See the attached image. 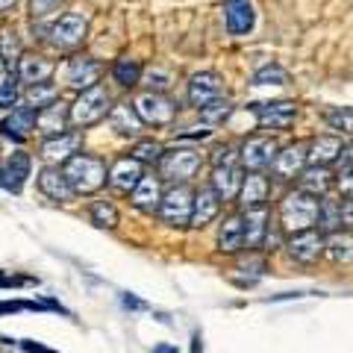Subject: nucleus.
Segmentation results:
<instances>
[{"mask_svg": "<svg viewBox=\"0 0 353 353\" xmlns=\"http://www.w3.org/2000/svg\"><path fill=\"white\" fill-rule=\"evenodd\" d=\"M318 201L321 197L309 194L303 189L289 192L280 201V227L285 233H301V230H309L318 224Z\"/></svg>", "mask_w": 353, "mask_h": 353, "instance_id": "nucleus-1", "label": "nucleus"}, {"mask_svg": "<svg viewBox=\"0 0 353 353\" xmlns=\"http://www.w3.org/2000/svg\"><path fill=\"white\" fill-rule=\"evenodd\" d=\"M62 171H65V176H68V183L74 185L77 194L101 192L106 185V176H109L103 159L88 157V153H74V157L62 165Z\"/></svg>", "mask_w": 353, "mask_h": 353, "instance_id": "nucleus-2", "label": "nucleus"}, {"mask_svg": "<svg viewBox=\"0 0 353 353\" xmlns=\"http://www.w3.org/2000/svg\"><path fill=\"white\" fill-rule=\"evenodd\" d=\"M112 109V97L103 85H92V88H83L80 97L71 103V124L74 127H94L97 121H103Z\"/></svg>", "mask_w": 353, "mask_h": 353, "instance_id": "nucleus-3", "label": "nucleus"}, {"mask_svg": "<svg viewBox=\"0 0 353 353\" xmlns=\"http://www.w3.org/2000/svg\"><path fill=\"white\" fill-rule=\"evenodd\" d=\"M192 203H194V192L185 183L171 185L168 192H162V201L157 215L162 224L168 227H189L192 224Z\"/></svg>", "mask_w": 353, "mask_h": 353, "instance_id": "nucleus-4", "label": "nucleus"}, {"mask_svg": "<svg viewBox=\"0 0 353 353\" xmlns=\"http://www.w3.org/2000/svg\"><path fill=\"white\" fill-rule=\"evenodd\" d=\"M203 157L197 153L194 148H174V150H165L162 159H159V174L162 180H171V183H185L201 171Z\"/></svg>", "mask_w": 353, "mask_h": 353, "instance_id": "nucleus-5", "label": "nucleus"}, {"mask_svg": "<svg viewBox=\"0 0 353 353\" xmlns=\"http://www.w3.org/2000/svg\"><path fill=\"white\" fill-rule=\"evenodd\" d=\"M136 112L145 127H171L176 118V103L165 92H145L136 97Z\"/></svg>", "mask_w": 353, "mask_h": 353, "instance_id": "nucleus-6", "label": "nucleus"}, {"mask_svg": "<svg viewBox=\"0 0 353 353\" xmlns=\"http://www.w3.org/2000/svg\"><path fill=\"white\" fill-rule=\"evenodd\" d=\"M88 32V18L80 12H65L57 24L50 27V44L59 50H71L77 44H83Z\"/></svg>", "mask_w": 353, "mask_h": 353, "instance_id": "nucleus-7", "label": "nucleus"}, {"mask_svg": "<svg viewBox=\"0 0 353 353\" xmlns=\"http://www.w3.org/2000/svg\"><path fill=\"white\" fill-rule=\"evenodd\" d=\"M285 248H289L292 259L303 262V265H312V262H318V259L324 256L327 236L318 233L315 227H309V230H301V233H292L289 241H285Z\"/></svg>", "mask_w": 353, "mask_h": 353, "instance_id": "nucleus-8", "label": "nucleus"}, {"mask_svg": "<svg viewBox=\"0 0 353 353\" xmlns=\"http://www.w3.org/2000/svg\"><path fill=\"white\" fill-rule=\"evenodd\" d=\"M39 192L53 203H71L77 197L74 185L68 183V176H65L59 165H44L39 171Z\"/></svg>", "mask_w": 353, "mask_h": 353, "instance_id": "nucleus-9", "label": "nucleus"}, {"mask_svg": "<svg viewBox=\"0 0 353 353\" xmlns=\"http://www.w3.org/2000/svg\"><path fill=\"white\" fill-rule=\"evenodd\" d=\"M185 97H189V103L194 109H201L206 103L218 101V97H224V83H221V77L215 71H201V74H192L189 80V88H185Z\"/></svg>", "mask_w": 353, "mask_h": 353, "instance_id": "nucleus-10", "label": "nucleus"}, {"mask_svg": "<svg viewBox=\"0 0 353 353\" xmlns=\"http://www.w3.org/2000/svg\"><path fill=\"white\" fill-rule=\"evenodd\" d=\"M306 165H309V145H303V141H294V145L277 150L271 168H274V174H277L280 180H294V176L306 168Z\"/></svg>", "mask_w": 353, "mask_h": 353, "instance_id": "nucleus-11", "label": "nucleus"}, {"mask_svg": "<svg viewBox=\"0 0 353 353\" xmlns=\"http://www.w3.org/2000/svg\"><path fill=\"white\" fill-rule=\"evenodd\" d=\"M277 145H274L271 139H265V136H253L245 141V148H241L239 153V159L241 165H245L248 171H265V168H271V162L274 157H277Z\"/></svg>", "mask_w": 353, "mask_h": 353, "instance_id": "nucleus-12", "label": "nucleus"}, {"mask_svg": "<svg viewBox=\"0 0 353 353\" xmlns=\"http://www.w3.org/2000/svg\"><path fill=\"white\" fill-rule=\"evenodd\" d=\"M68 124H71V106H65L62 101H53L48 106L36 109V127L44 139L68 132Z\"/></svg>", "mask_w": 353, "mask_h": 353, "instance_id": "nucleus-13", "label": "nucleus"}, {"mask_svg": "<svg viewBox=\"0 0 353 353\" xmlns=\"http://www.w3.org/2000/svg\"><path fill=\"white\" fill-rule=\"evenodd\" d=\"M83 145L80 132H62V136H50L41 141V153L39 157L48 165H65Z\"/></svg>", "mask_w": 353, "mask_h": 353, "instance_id": "nucleus-14", "label": "nucleus"}, {"mask_svg": "<svg viewBox=\"0 0 353 353\" xmlns=\"http://www.w3.org/2000/svg\"><path fill=\"white\" fill-rule=\"evenodd\" d=\"M250 109L256 112L262 127L271 130H289L294 124L297 106L292 101H271V103H250Z\"/></svg>", "mask_w": 353, "mask_h": 353, "instance_id": "nucleus-15", "label": "nucleus"}, {"mask_svg": "<svg viewBox=\"0 0 353 353\" xmlns=\"http://www.w3.org/2000/svg\"><path fill=\"white\" fill-rule=\"evenodd\" d=\"M141 176H145V165H141L139 159H132V157H121V159L112 162V168H109L106 183L112 185L115 192L130 194V192L139 185Z\"/></svg>", "mask_w": 353, "mask_h": 353, "instance_id": "nucleus-16", "label": "nucleus"}, {"mask_svg": "<svg viewBox=\"0 0 353 353\" xmlns=\"http://www.w3.org/2000/svg\"><path fill=\"white\" fill-rule=\"evenodd\" d=\"M30 168H32V159H30V153H12L6 162H0V189H6V192H21L24 189V183H27V176H30Z\"/></svg>", "mask_w": 353, "mask_h": 353, "instance_id": "nucleus-17", "label": "nucleus"}, {"mask_svg": "<svg viewBox=\"0 0 353 353\" xmlns=\"http://www.w3.org/2000/svg\"><path fill=\"white\" fill-rule=\"evenodd\" d=\"M15 74L21 85H39L48 83L53 77V62L39 57V53H21V59L15 62Z\"/></svg>", "mask_w": 353, "mask_h": 353, "instance_id": "nucleus-18", "label": "nucleus"}, {"mask_svg": "<svg viewBox=\"0 0 353 353\" xmlns=\"http://www.w3.org/2000/svg\"><path fill=\"white\" fill-rule=\"evenodd\" d=\"M224 24L233 36H248L256 24V12H253L250 0H224Z\"/></svg>", "mask_w": 353, "mask_h": 353, "instance_id": "nucleus-19", "label": "nucleus"}, {"mask_svg": "<svg viewBox=\"0 0 353 353\" xmlns=\"http://www.w3.org/2000/svg\"><path fill=\"white\" fill-rule=\"evenodd\" d=\"M101 74H103V65L92 59V57H74L68 62V68H65V77H68V85L74 88H92L97 85V80H101Z\"/></svg>", "mask_w": 353, "mask_h": 353, "instance_id": "nucleus-20", "label": "nucleus"}, {"mask_svg": "<svg viewBox=\"0 0 353 353\" xmlns=\"http://www.w3.org/2000/svg\"><path fill=\"white\" fill-rule=\"evenodd\" d=\"M30 130H36V109L30 103L12 106V112L0 121V132H3L6 139H15V141H24L30 136Z\"/></svg>", "mask_w": 353, "mask_h": 353, "instance_id": "nucleus-21", "label": "nucleus"}, {"mask_svg": "<svg viewBox=\"0 0 353 353\" xmlns=\"http://www.w3.org/2000/svg\"><path fill=\"white\" fill-rule=\"evenodd\" d=\"M271 194V180L265 176L262 171H250L245 180H241V189H239V203L245 209H253V206H265Z\"/></svg>", "mask_w": 353, "mask_h": 353, "instance_id": "nucleus-22", "label": "nucleus"}, {"mask_svg": "<svg viewBox=\"0 0 353 353\" xmlns=\"http://www.w3.org/2000/svg\"><path fill=\"white\" fill-rule=\"evenodd\" d=\"M221 212V197L215 194L212 185L194 192V203H192V227H206L209 221H215Z\"/></svg>", "mask_w": 353, "mask_h": 353, "instance_id": "nucleus-23", "label": "nucleus"}, {"mask_svg": "<svg viewBox=\"0 0 353 353\" xmlns=\"http://www.w3.org/2000/svg\"><path fill=\"white\" fill-rule=\"evenodd\" d=\"M130 201H132V206H136V209H141V212H157L159 201H162L159 176H141L139 185L130 192Z\"/></svg>", "mask_w": 353, "mask_h": 353, "instance_id": "nucleus-24", "label": "nucleus"}, {"mask_svg": "<svg viewBox=\"0 0 353 353\" xmlns=\"http://www.w3.org/2000/svg\"><path fill=\"white\" fill-rule=\"evenodd\" d=\"M241 227H245V245L248 248H259L265 241V236H268V209L265 206L245 209V215H241Z\"/></svg>", "mask_w": 353, "mask_h": 353, "instance_id": "nucleus-25", "label": "nucleus"}, {"mask_svg": "<svg viewBox=\"0 0 353 353\" xmlns=\"http://www.w3.org/2000/svg\"><path fill=\"white\" fill-rule=\"evenodd\" d=\"M241 180H245V176H241L239 165H218V168H212V189L221 201H233V197H239Z\"/></svg>", "mask_w": 353, "mask_h": 353, "instance_id": "nucleus-26", "label": "nucleus"}, {"mask_svg": "<svg viewBox=\"0 0 353 353\" xmlns=\"http://www.w3.org/2000/svg\"><path fill=\"white\" fill-rule=\"evenodd\" d=\"M333 185V174H330L327 165H306V168L297 174V189H303L315 197H324Z\"/></svg>", "mask_w": 353, "mask_h": 353, "instance_id": "nucleus-27", "label": "nucleus"}, {"mask_svg": "<svg viewBox=\"0 0 353 353\" xmlns=\"http://www.w3.org/2000/svg\"><path fill=\"white\" fill-rule=\"evenodd\" d=\"M109 127H112L115 132H121V136H139L141 127H145V121L139 118L136 106L118 103V106L109 109Z\"/></svg>", "mask_w": 353, "mask_h": 353, "instance_id": "nucleus-28", "label": "nucleus"}, {"mask_svg": "<svg viewBox=\"0 0 353 353\" xmlns=\"http://www.w3.org/2000/svg\"><path fill=\"white\" fill-rule=\"evenodd\" d=\"M341 148H345V141L339 136H318L309 141V165H330L339 159Z\"/></svg>", "mask_w": 353, "mask_h": 353, "instance_id": "nucleus-29", "label": "nucleus"}, {"mask_svg": "<svg viewBox=\"0 0 353 353\" xmlns=\"http://www.w3.org/2000/svg\"><path fill=\"white\" fill-rule=\"evenodd\" d=\"M218 248L224 253H236L239 248H245V227H241V215H230L224 224H221Z\"/></svg>", "mask_w": 353, "mask_h": 353, "instance_id": "nucleus-30", "label": "nucleus"}, {"mask_svg": "<svg viewBox=\"0 0 353 353\" xmlns=\"http://www.w3.org/2000/svg\"><path fill=\"white\" fill-rule=\"evenodd\" d=\"M318 227L324 230V233H336L345 224H341V201H333V197H321L318 201Z\"/></svg>", "mask_w": 353, "mask_h": 353, "instance_id": "nucleus-31", "label": "nucleus"}, {"mask_svg": "<svg viewBox=\"0 0 353 353\" xmlns=\"http://www.w3.org/2000/svg\"><path fill=\"white\" fill-rule=\"evenodd\" d=\"M327 256L333 262H353V236L350 233H341V230H336V233L327 236Z\"/></svg>", "mask_w": 353, "mask_h": 353, "instance_id": "nucleus-32", "label": "nucleus"}, {"mask_svg": "<svg viewBox=\"0 0 353 353\" xmlns=\"http://www.w3.org/2000/svg\"><path fill=\"white\" fill-rule=\"evenodd\" d=\"M112 77H115V83H118V85H124V88L139 85V83H141V65H139V59H130V57L115 59V65H112Z\"/></svg>", "mask_w": 353, "mask_h": 353, "instance_id": "nucleus-33", "label": "nucleus"}, {"mask_svg": "<svg viewBox=\"0 0 353 353\" xmlns=\"http://www.w3.org/2000/svg\"><path fill=\"white\" fill-rule=\"evenodd\" d=\"M162 153H165V148L159 145V141H153V139H139L136 145H132L130 157H132V159H139L141 165H159Z\"/></svg>", "mask_w": 353, "mask_h": 353, "instance_id": "nucleus-34", "label": "nucleus"}, {"mask_svg": "<svg viewBox=\"0 0 353 353\" xmlns=\"http://www.w3.org/2000/svg\"><path fill=\"white\" fill-rule=\"evenodd\" d=\"M88 215H92V224L101 227V230H112L118 224V209L109 201H94L88 206Z\"/></svg>", "mask_w": 353, "mask_h": 353, "instance_id": "nucleus-35", "label": "nucleus"}, {"mask_svg": "<svg viewBox=\"0 0 353 353\" xmlns=\"http://www.w3.org/2000/svg\"><path fill=\"white\" fill-rule=\"evenodd\" d=\"M197 112H201V118L206 121V124H221V121H227L230 115H233V103H230L227 97H218V101L201 106Z\"/></svg>", "mask_w": 353, "mask_h": 353, "instance_id": "nucleus-36", "label": "nucleus"}, {"mask_svg": "<svg viewBox=\"0 0 353 353\" xmlns=\"http://www.w3.org/2000/svg\"><path fill=\"white\" fill-rule=\"evenodd\" d=\"M327 127L341 132V136H353V109L339 106L333 112H327Z\"/></svg>", "mask_w": 353, "mask_h": 353, "instance_id": "nucleus-37", "label": "nucleus"}, {"mask_svg": "<svg viewBox=\"0 0 353 353\" xmlns=\"http://www.w3.org/2000/svg\"><path fill=\"white\" fill-rule=\"evenodd\" d=\"M289 83V74L280 65H262V68L253 74V85H285Z\"/></svg>", "mask_w": 353, "mask_h": 353, "instance_id": "nucleus-38", "label": "nucleus"}, {"mask_svg": "<svg viewBox=\"0 0 353 353\" xmlns=\"http://www.w3.org/2000/svg\"><path fill=\"white\" fill-rule=\"evenodd\" d=\"M57 101V88H53L50 83H39V85H27V103L32 109H41Z\"/></svg>", "mask_w": 353, "mask_h": 353, "instance_id": "nucleus-39", "label": "nucleus"}, {"mask_svg": "<svg viewBox=\"0 0 353 353\" xmlns=\"http://www.w3.org/2000/svg\"><path fill=\"white\" fill-rule=\"evenodd\" d=\"M21 101V80L18 74H9L3 85H0V109H12Z\"/></svg>", "mask_w": 353, "mask_h": 353, "instance_id": "nucleus-40", "label": "nucleus"}, {"mask_svg": "<svg viewBox=\"0 0 353 353\" xmlns=\"http://www.w3.org/2000/svg\"><path fill=\"white\" fill-rule=\"evenodd\" d=\"M21 39H18V32L15 30H6L3 36H0V57H3V62H18L21 59Z\"/></svg>", "mask_w": 353, "mask_h": 353, "instance_id": "nucleus-41", "label": "nucleus"}, {"mask_svg": "<svg viewBox=\"0 0 353 353\" xmlns=\"http://www.w3.org/2000/svg\"><path fill=\"white\" fill-rule=\"evenodd\" d=\"M59 3H62V0H30V18H32V21L48 18V15L57 12Z\"/></svg>", "mask_w": 353, "mask_h": 353, "instance_id": "nucleus-42", "label": "nucleus"}, {"mask_svg": "<svg viewBox=\"0 0 353 353\" xmlns=\"http://www.w3.org/2000/svg\"><path fill=\"white\" fill-rule=\"evenodd\" d=\"M141 83L148 85V92H165V88L171 85V77L165 71H148L145 77H141Z\"/></svg>", "mask_w": 353, "mask_h": 353, "instance_id": "nucleus-43", "label": "nucleus"}, {"mask_svg": "<svg viewBox=\"0 0 353 353\" xmlns=\"http://www.w3.org/2000/svg\"><path fill=\"white\" fill-rule=\"evenodd\" d=\"M336 185H339V192L345 197H353V165H347V168H339Z\"/></svg>", "mask_w": 353, "mask_h": 353, "instance_id": "nucleus-44", "label": "nucleus"}, {"mask_svg": "<svg viewBox=\"0 0 353 353\" xmlns=\"http://www.w3.org/2000/svg\"><path fill=\"white\" fill-rule=\"evenodd\" d=\"M218 165H236V150H233V145L215 148V153H212V168H218Z\"/></svg>", "mask_w": 353, "mask_h": 353, "instance_id": "nucleus-45", "label": "nucleus"}, {"mask_svg": "<svg viewBox=\"0 0 353 353\" xmlns=\"http://www.w3.org/2000/svg\"><path fill=\"white\" fill-rule=\"evenodd\" d=\"M341 224L353 227V197H345V201H341Z\"/></svg>", "mask_w": 353, "mask_h": 353, "instance_id": "nucleus-46", "label": "nucleus"}, {"mask_svg": "<svg viewBox=\"0 0 353 353\" xmlns=\"http://www.w3.org/2000/svg\"><path fill=\"white\" fill-rule=\"evenodd\" d=\"M21 347H24L27 353H59V350H50V347L39 345V341H21Z\"/></svg>", "mask_w": 353, "mask_h": 353, "instance_id": "nucleus-47", "label": "nucleus"}, {"mask_svg": "<svg viewBox=\"0 0 353 353\" xmlns=\"http://www.w3.org/2000/svg\"><path fill=\"white\" fill-rule=\"evenodd\" d=\"M336 162H339V168H347V165H353V145L350 148H341Z\"/></svg>", "mask_w": 353, "mask_h": 353, "instance_id": "nucleus-48", "label": "nucleus"}, {"mask_svg": "<svg viewBox=\"0 0 353 353\" xmlns=\"http://www.w3.org/2000/svg\"><path fill=\"white\" fill-rule=\"evenodd\" d=\"M121 303H124L127 309H145V303H141L139 297H132V294H124V297H121Z\"/></svg>", "mask_w": 353, "mask_h": 353, "instance_id": "nucleus-49", "label": "nucleus"}, {"mask_svg": "<svg viewBox=\"0 0 353 353\" xmlns=\"http://www.w3.org/2000/svg\"><path fill=\"white\" fill-rule=\"evenodd\" d=\"M153 353H176V347L174 345H157V347H153Z\"/></svg>", "mask_w": 353, "mask_h": 353, "instance_id": "nucleus-50", "label": "nucleus"}, {"mask_svg": "<svg viewBox=\"0 0 353 353\" xmlns=\"http://www.w3.org/2000/svg\"><path fill=\"white\" fill-rule=\"evenodd\" d=\"M15 3H18V0H0V12H9Z\"/></svg>", "mask_w": 353, "mask_h": 353, "instance_id": "nucleus-51", "label": "nucleus"}, {"mask_svg": "<svg viewBox=\"0 0 353 353\" xmlns=\"http://www.w3.org/2000/svg\"><path fill=\"white\" fill-rule=\"evenodd\" d=\"M192 353H201V336H194V345H192Z\"/></svg>", "mask_w": 353, "mask_h": 353, "instance_id": "nucleus-52", "label": "nucleus"}, {"mask_svg": "<svg viewBox=\"0 0 353 353\" xmlns=\"http://www.w3.org/2000/svg\"><path fill=\"white\" fill-rule=\"evenodd\" d=\"M3 65H6V62H3V57H0V71H3Z\"/></svg>", "mask_w": 353, "mask_h": 353, "instance_id": "nucleus-53", "label": "nucleus"}]
</instances>
